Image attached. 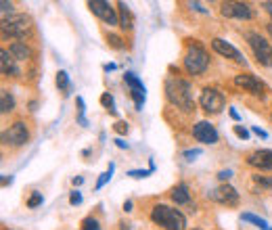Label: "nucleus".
<instances>
[{
  "instance_id": "nucleus-10",
  "label": "nucleus",
  "mask_w": 272,
  "mask_h": 230,
  "mask_svg": "<svg viewBox=\"0 0 272 230\" xmlns=\"http://www.w3.org/2000/svg\"><path fill=\"white\" fill-rule=\"evenodd\" d=\"M207 197L220 203V205H228V207H234L236 203H239V192H236V189H233L231 184H220L218 189H212L207 192Z\"/></svg>"
},
{
  "instance_id": "nucleus-9",
  "label": "nucleus",
  "mask_w": 272,
  "mask_h": 230,
  "mask_svg": "<svg viewBox=\"0 0 272 230\" xmlns=\"http://www.w3.org/2000/svg\"><path fill=\"white\" fill-rule=\"evenodd\" d=\"M234 84L239 86V88H243V90H247L249 94L264 99L266 86H264V82H262L258 76H253V74H239V76H234Z\"/></svg>"
},
{
  "instance_id": "nucleus-17",
  "label": "nucleus",
  "mask_w": 272,
  "mask_h": 230,
  "mask_svg": "<svg viewBox=\"0 0 272 230\" xmlns=\"http://www.w3.org/2000/svg\"><path fill=\"white\" fill-rule=\"evenodd\" d=\"M8 52L13 55V59L15 61H28V59H32V48L28 46L25 42H13L11 46H8Z\"/></svg>"
},
{
  "instance_id": "nucleus-14",
  "label": "nucleus",
  "mask_w": 272,
  "mask_h": 230,
  "mask_svg": "<svg viewBox=\"0 0 272 230\" xmlns=\"http://www.w3.org/2000/svg\"><path fill=\"white\" fill-rule=\"evenodd\" d=\"M247 163L251 167H258L262 172L272 170V151L270 149H258L251 155H247Z\"/></svg>"
},
{
  "instance_id": "nucleus-6",
  "label": "nucleus",
  "mask_w": 272,
  "mask_h": 230,
  "mask_svg": "<svg viewBox=\"0 0 272 230\" xmlns=\"http://www.w3.org/2000/svg\"><path fill=\"white\" fill-rule=\"evenodd\" d=\"M199 105H201V109H203L205 113L209 115H216V113H220L224 109V105H226V99H224V94L220 90H216V88H203L201 90V96H199Z\"/></svg>"
},
{
  "instance_id": "nucleus-47",
  "label": "nucleus",
  "mask_w": 272,
  "mask_h": 230,
  "mask_svg": "<svg viewBox=\"0 0 272 230\" xmlns=\"http://www.w3.org/2000/svg\"><path fill=\"white\" fill-rule=\"evenodd\" d=\"M36 107H38V103H36V101H32V103H30V109H32V111H36Z\"/></svg>"
},
{
  "instance_id": "nucleus-25",
  "label": "nucleus",
  "mask_w": 272,
  "mask_h": 230,
  "mask_svg": "<svg viewBox=\"0 0 272 230\" xmlns=\"http://www.w3.org/2000/svg\"><path fill=\"white\" fill-rule=\"evenodd\" d=\"M42 203H44V197H42V192L34 191V192H32V197L28 199V207H30V209H36L38 205H42Z\"/></svg>"
},
{
  "instance_id": "nucleus-20",
  "label": "nucleus",
  "mask_w": 272,
  "mask_h": 230,
  "mask_svg": "<svg viewBox=\"0 0 272 230\" xmlns=\"http://www.w3.org/2000/svg\"><path fill=\"white\" fill-rule=\"evenodd\" d=\"M124 82L130 86V90H140V92H145V84L140 82V79H138L132 72H126V74H124Z\"/></svg>"
},
{
  "instance_id": "nucleus-13",
  "label": "nucleus",
  "mask_w": 272,
  "mask_h": 230,
  "mask_svg": "<svg viewBox=\"0 0 272 230\" xmlns=\"http://www.w3.org/2000/svg\"><path fill=\"white\" fill-rule=\"evenodd\" d=\"M220 13L231 19H251L253 11L247 2H222Z\"/></svg>"
},
{
  "instance_id": "nucleus-18",
  "label": "nucleus",
  "mask_w": 272,
  "mask_h": 230,
  "mask_svg": "<svg viewBox=\"0 0 272 230\" xmlns=\"http://www.w3.org/2000/svg\"><path fill=\"white\" fill-rule=\"evenodd\" d=\"M117 8H119V28L130 32L134 28V17H132V11L128 8L126 2H117Z\"/></svg>"
},
{
  "instance_id": "nucleus-48",
  "label": "nucleus",
  "mask_w": 272,
  "mask_h": 230,
  "mask_svg": "<svg viewBox=\"0 0 272 230\" xmlns=\"http://www.w3.org/2000/svg\"><path fill=\"white\" fill-rule=\"evenodd\" d=\"M266 30H268V34H270V38H272V23H268V25H266Z\"/></svg>"
},
{
  "instance_id": "nucleus-22",
  "label": "nucleus",
  "mask_w": 272,
  "mask_h": 230,
  "mask_svg": "<svg viewBox=\"0 0 272 230\" xmlns=\"http://www.w3.org/2000/svg\"><path fill=\"white\" fill-rule=\"evenodd\" d=\"M241 220H243V222H251V224H256V226L262 228V230H270L268 222H266L264 218H260V216H253V214H241Z\"/></svg>"
},
{
  "instance_id": "nucleus-12",
  "label": "nucleus",
  "mask_w": 272,
  "mask_h": 230,
  "mask_svg": "<svg viewBox=\"0 0 272 230\" xmlns=\"http://www.w3.org/2000/svg\"><path fill=\"white\" fill-rule=\"evenodd\" d=\"M193 136H195L199 143H203V145H216L218 140H220L218 130L209 121H197L195 126H193Z\"/></svg>"
},
{
  "instance_id": "nucleus-43",
  "label": "nucleus",
  "mask_w": 272,
  "mask_h": 230,
  "mask_svg": "<svg viewBox=\"0 0 272 230\" xmlns=\"http://www.w3.org/2000/svg\"><path fill=\"white\" fill-rule=\"evenodd\" d=\"M113 69H117L116 63H107V65H105V72H113Z\"/></svg>"
},
{
  "instance_id": "nucleus-36",
  "label": "nucleus",
  "mask_w": 272,
  "mask_h": 230,
  "mask_svg": "<svg viewBox=\"0 0 272 230\" xmlns=\"http://www.w3.org/2000/svg\"><path fill=\"white\" fill-rule=\"evenodd\" d=\"M0 8H2L4 15L6 13H13V2H6V0H2V2H0Z\"/></svg>"
},
{
  "instance_id": "nucleus-21",
  "label": "nucleus",
  "mask_w": 272,
  "mask_h": 230,
  "mask_svg": "<svg viewBox=\"0 0 272 230\" xmlns=\"http://www.w3.org/2000/svg\"><path fill=\"white\" fill-rule=\"evenodd\" d=\"M57 88L59 90H63L65 94L72 92V82H69L67 72H57Z\"/></svg>"
},
{
  "instance_id": "nucleus-15",
  "label": "nucleus",
  "mask_w": 272,
  "mask_h": 230,
  "mask_svg": "<svg viewBox=\"0 0 272 230\" xmlns=\"http://www.w3.org/2000/svg\"><path fill=\"white\" fill-rule=\"evenodd\" d=\"M0 72H2V76H11V77H17L21 76V69L19 65H17V61L13 59V55L8 50H0Z\"/></svg>"
},
{
  "instance_id": "nucleus-5",
  "label": "nucleus",
  "mask_w": 272,
  "mask_h": 230,
  "mask_svg": "<svg viewBox=\"0 0 272 230\" xmlns=\"http://www.w3.org/2000/svg\"><path fill=\"white\" fill-rule=\"evenodd\" d=\"M247 42H249V46L253 50V55H256V59L260 61V65L272 67V44L264 36L256 34V32L247 34Z\"/></svg>"
},
{
  "instance_id": "nucleus-34",
  "label": "nucleus",
  "mask_w": 272,
  "mask_h": 230,
  "mask_svg": "<svg viewBox=\"0 0 272 230\" xmlns=\"http://www.w3.org/2000/svg\"><path fill=\"white\" fill-rule=\"evenodd\" d=\"M234 134H236V136H239L241 140H249V132H247V130H245L243 126H234Z\"/></svg>"
},
{
  "instance_id": "nucleus-8",
  "label": "nucleus",
  "mask_w": 272,
  "mask_h": 230,
  "mask_svg": "<svg viewBox=\"0 0 272 230\" xmlns=\"http://www.w3.org/2000/svg\"><path fill=\"white\" fill-rule=\"evenodd\" d=\"M88 8L99 17L101 21H105L107 25H111V28H116V25H119V17L116 13V8H113L109 2H105V0H90L88 2Z\"/></svg>"
},
{
  "instance_id": "nucleus-3",
  "label": "nucleus",
  "mask_w": 272,
  "mask_h": 230,
  "mask_svg": "<svg viewBox=\"0 0 272 230\" xmlns=\"http://www.w3.org/2000/svg\"><path fill=\"white\" fill-rule=\"evenodd\" d=\"M207 67H209V55L205 52V48L201 44L189 46L187 55H184V69L191 76H201V74H205Z\"/></svg>"
},
{
  "instance_id": "nucleus-37",
  "label": "nucleus",
  "mask_w": 272,
  "mask_h": 230,
  "mask_svg": "<svg viewBox=\"0 0 272 230\" xmlns=\"http://www.w3.org/2000/svg\"><path fill=\"white\" fill-rule=\"evenodd\" d=\"M189 6H191V8H195L197 13H203V15L207 13V8H203V4H199V2H189Z\"/></svg>"
},
{
  "instance_id": "nucleus-41",
  "label": "nucleus",
  "mask_w": 272,
  "mask_h": 230,
  "mask_svg": "<svg viewBox=\"0 0 272 230\" xmlns=\"http://www.w3.org/2000/svg\"><path fill=\"white\" fill-rule=\"evenodd\" d=\"M262 6H264L266 11H268V15L272 17V2H262Z\"/></svg>"
},
{
  "instance_id": "nucleus-23",
  "label": "nucleus",
  "mask_w": 272,
  "mask_h": 230,
  "mask_svg": "<svg viewBox=\"0 0 272 230\" xmlns=\"http://www.w3.org/2000/svg\"><path fill=\"white\" fill-rule=\"evenodd\" d=\"M101 105L105 109H107L111 115H117V109H116V101H113V96L109 94V92H105L103 96H101Z\"/></svg>"
},
{
  "instance_id": "nucleus-11",
  "label": "nucleus",
  "mask_w": 272,
  "mask_h": 230,
  "mask_svg": "<svg viewBox=\"0 0 272 230\" xmlns=\"http://www.w3.org/2000/svg\"><path fill=\"white\" fill-rule=\"evenodd\" d=\"M212 48L218 52V55H222L226 59H233L236 61V63H241V65H247V59L243 57V52L239 48H234L231 42H226L224 38H214L212 40Z\"/></svg>"
},
{
  "instance_id": "nucleus-7",
  "label": "nucleus",
  "mask_w": 272,
  "mask_h": 230,
  "mask_svg": "<svg viewBox=\"0 0 272 230\" xmlns=\"http://www.w3.org/2000/svg\"><path fill=\"white\" fill-rule=\"evenodd\" d=\"M28 140H30V130L23 121L11 123V126L2 132V143L8 147H23Z\"/></svg>"
},
{
  "instance_id": "nucleus-27",
  "label": "nucleus",
  "mask_w": 272,
  "mask_h": 230,
  "mask_svg": "<svg viewBox=\"0 0 272 230\" xmlns=\"http://www.w3.org/2000/svg\"><path fill=\"white\" fill-rule=\"evenodd\" d=\"M82 230H101V224H99V220L96 218H86L84 222H82Z\"/></svg>"
},
{
  "instance_id": "nucleus-29",
  "label": "nucleus",
  "mask_w": 272,
  "mask_h": 230,
  "mask_svg": "<svg viewBox=\"0 0 272 230\" xmlns=\"http://www.w3.org/2000/svg\"><path fill=\"white\" fill-rule=\"evenodd\" d=\"M107 42L111 44L113 48H117V50H119V48H124V44H121L124 40H121L119 36H116V34H107Z\"/></svg>"
},
{
  "instance_id": "nucleus-38",
  "label": "nucleus",
  "mask_w": 272,
  "mask_h": 230,
  "mask_svg": "<svg viewBox=\"0 0 272 230\" xmlns=\"http://www.w3.org/2000/svg\"><path fill=\"white\" fill-rule=\"evenodd\" d=\"M251 130H253V132H256V134H258L260 138H268V132H266V130H262L260 126H253Z\"/></svg>"
},
{
  "instance_id": "nucleus-42",
  "label": "nucleus",
  "mask_w": 272,
  "mask_h": 230,
  "mask_svg": "<svg viewBox=\"0 0 272 230\" xmlns=\"http://www.w3.org/2000/svg\"><path fill=\"white\" fill-rule=\"evenodd\" d=\"M119 230H132V224H128V222H121V224H119Z\"/></svg>"
},
{
  "instance_id": "nucleus-16",
  "label": "nucleus",
  "mask_w": 272,
  "mask_h": 230,
  "mask_svg": "<svg viewBox=\"0 0 272 230\" xmlns=\"http://www.w3.org/2000/svg\"><path fill=\"white\" fill-rule=\"evenodd\" d=\"M170 197H172V201L176 203V205H189L191 203V194H189V187L184 182H180V184H176V187L172 189V192H170Z\"/></svg>"
},
{
  "instance_id": "nucleus-31",
  "label": "nucleus",
  "mask_w": 272,
  "mask_h": 230,
  "mask_svg": "<svg viewBox=\"0 0 272 230\" xmlns=\"http://www.w3.org/2000/svg\"><path fill=\"white\" fill-rule=\"evenodd\" d=\"M201 153H203V151H201V149H187V151L182 153V157L187 159V161H193V159H195V157H199Z\"/></svg>"
},
{
  "instance_id": "nucleus-19",
  "label": "nucleus",
  "mask_w": 272,
  "mask_h": 230,
  "mask_svg": "<svg viewBox=\"0 0 272 230\" xmlns=\"http://www.w3.org/2000/svg\"><path fill=\"white\" fill-rule=\"evenodd\" d=\"M15 109V99L8 90H0V113H11Z\"/></svg>"
},
{
  "instance_id": "nucleus-32",
  "label": "nucleus",
  "mask_w": 272,
  "mask_h": 230,
  "mask_svg": "<svg viewBox=\"0 0 272 230\" xmlns=\"http://www.w3.org/2000/svg\"><path fill=\"white\" fill-rule=\"evenodd\" d=\"M113 130H116L119 136H124V134H128V123L126 121H116L113 123Z\"/></svg>"
},
{
  "instance_id": "nucleus-33",
  "label": "nucleus",
  "mask_w": 272,
  "mask_h": 230,
  "mask_svg": "<svg viewBox=\"0 0 272 230\" xmlns=\"http://www.w3.org/2000/svg\"><path fill=\"white\" fill-rule=\"evenodd\" d=\"M69 203H72V205H80V203H82V192L74 191L72 194H69Z\"/></svg>"
},
{
  "instance_id": "nucleus-1",
  "label": "nucleus",
  "mask_w": 272,
  "mask_h": 230,
  "mask_svg": "<svg viewBox=\"0 0 272 230\" xmlns=\"http://www.w3.org/2000/svg\"><path fill=\"white\" fill-rule=\"evenodd\" d=\"M165 96L172 105H176L182 111H195V101L191 94V84L180 77H168L165 79Z\"/></svg>"
},
{
  "instance_id": "nucleus-35",
  "label": "nucleus",
  "mask_w": 272,
  "mask_h": 230,
  "mask_svg": "<svg viewBox=\"0 0 272 230\" xmlns=\"http://www.w3.org/2000/svg\"><path fill=\"white\" fill-rule=\"evenodd\" d=\"M218 178H220V180L226 184V180L233 178V170H222V172H218Z\"/></svg>"
},
{
  "instance_id": "nucleus-24",
  "label": "nucleus",
  "mask_w": 272,
  "mask_h": 230,
  "mask_svg": "<svg viewBox=\"0 0 272 230\" xmlns=\"http://www.w3.org/2000/svg\"><path fill=\"white\" fill-rule=\"evenodd\" d=\"M113 170H116V165L113 163H109V170L105 172V174H101V178H99V182H96V191H101L105 184H107L109 180H111V174H113Z\"/></svg>"
},
{
  "instance_id": "nucleus-26",
  "label": "nucleus",
  "mask_w": 272,
  "mask_h": 230,
  "mask_svg": "<svg viewBox=\"0 0 272 230\" xmlns=\"http://www.w3.org/2000/svg\"><path fill=\"white\" fill-rule=\"evenodd\" d=\"M253 182L258 184V187H262V189H270L272 191V176H253Z\"/></svg>"
},
{
  "instance_id": "nucleus-45",
  "label": "nucleus",
  "mask_w": 272,
  "mask_h": 230,
  "mask_svg": "<svg viewBox=\"0 0 272 230\" xmlns=\"http://www.w3.org/2000/svg\"><path fill=\"white\" fill-rule=\"evenodd\" d=\"M231 117H233V119H236V121L241 119V117H239V113H236V109H231Z\"/></svg>"
},
{
  "instance_id": "nucleus-44",
  "label": "nucleus",
  "mask_w": 272,
  "mask_h": 230,
  "mask_svg": "<svg viewBox=\"0 0 272 230\" xmlns=\"http://www.w3.org/2000/svg\"><path fill=\"white\" fill-rule=\"evenodd\" d=\"M132 205H134L132 201H126V203H124V209H126V211H132Z\"/></svg>"
},
{
  "instance_id": "nucleus-40",
  "label": "nucleus",
  "mask_w": 272,
  "mask_h": 230,
  "mask_svg": "<svg viewBox=\"0 0 272 230\" xmlns=\"http://www.w3.org/2000/svg\"><path fill=\"white\" fill-rule=\"evenodd\" d=\"M82 184H84V178H82V176H76V178H74V187H82Z\"/></svg>"
},
{
  "instance_id": "nucleus-4",
  "label": "nucleus",
  "mask_w": 272,
  "mask_h": 230,
  "mask_svg": "<svg viewBox=\"0 0 272 230\" xmlns=\"http://www.w3.org/2000/svg\"><path fill=\"white\" fill-rule=\"evenodd\" d=\"M2 38H15L17 42L23 40L25 36L30 34L32 25H30V17L25 15H11V17H4L2 19Z\"/></svg>"
},
{
  "instance_id": "nucleus-30",
  "label": "nucleus",
  "mask_w": 272,
  "mask_h": 230,
  "mask_svg": "<svg viewBox=\"0 0 272 230\" xmlns=\"http://www.w3.org/2000/svg\"><path fill=\"white\" fill-rule=\"evenodd\" d=\"M153 170H130L128 176L130 178H147V176H151Z\"/></svg>"
},
{
  "instance_id": "nucleus-2",
  "label": "nucleus",
  "mask_w": 272,
  "mask_h": 230,
  "mask_svg": "<svg viewBox=\"0 0 272 230\" xmlns=\"http://www.w3.org/2000/svg\"><path fill=\"white\" fill-rule=\"evenodd\" d=\"M151 220L155 224H159L165 230H184L187 228V218L180 209L163 205V203H157L151 209Z\"/></svg>"
},
{
  "instance_id": "nucleus-28",
  "label": "nucleus",
  "mask_w": 272,
  "mask_h": 230,
  "mask_svg": "<svg viewBox=\"0 0 272 230\" xmlns=\"http://www.w3.org/2000/svg\"><path fill=\"white\" fill-rule=\"evenodd\" d=\"M130 96L134 99L136 109H138V111L143 109V105H145V92H140V90H130Z\"/></svg>"
},
{
  "instance_id": "nucleus-39",
  "label": "nucleus",
  "mask_w": 272,
  "mask_h": 230,
  "mask_svg": "<svg viewBox=\"0 0 272 230\" xmlns=\"http://www.w3.org/2000/svg\"><path fill=\"white\" fill-rule=\"evenodd\" d=\"M113 143H116L119 149H130V145H128V143H124V140H121V138H116V140H113Z\"/></svg>"
},
{
  "instance_id": "nucleus-49",
  "label": "nucleus",
  "mask_w": 272,
  "mask_h": 230,
  "mask_svg": "<svg viewBox=\"0 0 272 230\" xmlns=\"http://www.w3.org/2000/svg\"><path fill=\"white\" fill-rule=\"evenodd\" d=\"M195 230H201V228H195Z\"/></svg>"
},
{
  "instance_id": "nucleus-46",
  "label": "nucleus",
  "mask_w": 272,
  "mask_h": 230,
  "mask_svg": "<svg viewBox=\"0 0 272 230\" xmlns=\"http://www.w3.org/2000/svg\"><path fill=\"white\" fill-rule=\"evenodd\" d=\"M11 182H13L11 176H4V178H2V184H4V187H6V184H11Z\"/></svg>"
}]
</instances>
